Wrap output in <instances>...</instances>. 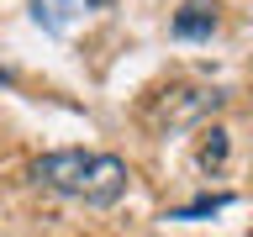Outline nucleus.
<instances>
[{
	"label": "nucleus",
	"instance_id": "obj_5",
	"mask_svg": "<svg viewBox=\"0 0 253 237\" xmlns=\"http://www.w3.org/2000/svg\"><path fill=\"white\" fill-rule=\"evenodd\" d=\"M201 163H206V169H221V163H227V132H206Z\"/></svg>",
	"mask_w": 253,
	"mask_h": 237
},
{
	"label": "nucleus",
	"instance_id": "obj_2",
	"mask_svg": "<svg viewBox=\"0 0 253 237\" xmlns=\"http://www.w3.org/2000/svg\"><path fill=\"white\" fill-rule=\"evenodd\" d=\"M216 106H221L216 90H174L164 100V116L169 121H195V116H206V111H216Z\"/></svg>",
	"mask_w": 253,
	"mask_h": 237
},
{
	"label": "nucleus",
	"instance_id": "obj_6",
	"mask_svg": "<svg viewBox=\"0 0 253 237\" xmlns=\"http://www.w3.org/2000/svg\"><path fill=\"white\" fill-rule=\"evenodd\" d=\"M221 205H227V195H211V200H195L185 211H174V216H206V211H221Z\"/></svg>",
	"mask_w": 253,
	"mask_h": 237
},
{
	"label": "nucleus",
	"instance_id": "obj_1",
	"mask_svg": "<svg viewBox=\"0 0 253 237\" xmlns=\"http://www.w3.org/2000/svg\"><path fill=\"white\" fill-rule=\"evenodd\" d=\"M32 179L42 190H58L69 200L84 205H116L126 195V163L111 153H84V148H58V153H42L32 163Z\"/></svg>",
	"mask_w": 253,
	"mask_h": 237
},
{
	"label": "nucleus",
	"instance_id": "obj_4",
	"mask_svg": "<svg viewBox=\"0 0 253 237\" xmlns=\"http://www.w3.org/2000/svg\"><path fill=\"white\" fill-rule=\"evenodd\" d=\"M32 16H37L47 32H63L74 21V0H32Z\"/></svg>",
	"mask_w": 253,
	"mask_h": 237
},
{
	"label": "nucleus",
	"instance_id": "obj_3",
	"mask_svg": "<svg viewBox=\"0 0 253 237\" xmlns=\"http://www.w3.org/2000/svg\"><path fill=\"white\" fill-rule=\"evenodd\" d=\"M211 32H216V11L206 5H185L174 16V37H211Z\"/></svg>",
	"mask_w": 253,
	"mask_h": 237
}]
</instances>
